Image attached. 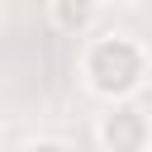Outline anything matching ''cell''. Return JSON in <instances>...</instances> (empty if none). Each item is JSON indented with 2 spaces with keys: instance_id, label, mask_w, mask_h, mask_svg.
<instances>
[{
  "instance_id": "obj_1",
  "label": "cell",
  "mask_w": 152,
  "mask_h": 152,
  "mask_svg": "<svg viewBox=\"0 0 152 152\" xmlns=\"http://www.w3.org/2000/svg\"><path fill=\"white\" fill-rule=\"evenodd\" d=\"M81 76L100 100L128 104V95L147 81V48L133 33H100L81 52Z\"/></svg>"
},
{
  "instance_id": "obj_2",
  "label": "cell",
  "mask_w": 152,
  "mask_h": 152,
  "mask_svg": "<svg viewBox=\"0 0 152 152\" xmlns=\"http://www.w3.org/2000/svg\"><path fill=\"white\" fill-rule=\"evenodd\" d=\"M95 138H100V147L104 152H147V142H152V119H147V109L142 104H109L104 114H100V124H95Z\"/></svg>"
},
{
  "instance_id": "obj_3",
  "label": "cell",
  "mask_w": 152,
  "mask_h": 152,
  "mask_svg": "<svg viewBox=\"0 0 152 152\" xmlns=\"http://www.w3.org/2000/svg\"><path fill=\"white\" fill-rule=\"evenodd\" d=\"M95 19H100V5L95 0H52L48 5V24L57 33H71V38H81Z\"/></svg>"
},
{
  "instance_id": "obj_4",
  "label": "cell",
  "mask_w": 152,
  "mask_h": 152,
  "mask_svg": "<svg viewBox=\"0 0 152 152\" xmlns=\"http://www.w3.org/2000/svg\"><path fill=\"white\" fill-rule=\"evenodd\" d=\"M24 152H71L66 142H57V138H38V142H28Z\"/></svg>"
}]
</instances>
